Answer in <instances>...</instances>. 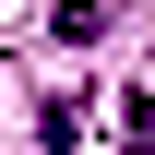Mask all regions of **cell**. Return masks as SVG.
Wrapping results in <instances>:
<instances>
[{"label": "cell", "mask_w": 155, "mask_h": 155, "mask_svg": "<svg viewBox=\"0 0 155 155\" xmlns=\"http://www.w3.org/2000/svg\"><path fill=\"white\" fill-rule=\"evenodd\" d=\"M119 143H131V155H155V96H119Z\"/></svg>", "instance_id": "cell-1"}]
</instances>
